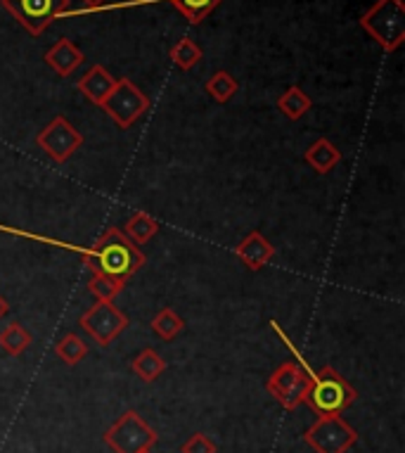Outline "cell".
Segmentation results:
<instances>
[{
  "label": "cell",
  "mask_w": 405,
  "mask_h": 453,
  "mask_svg": "<svg viewBox=\"0 0 405 453\" xmlns=\"http://www.w3.org/2000/svg\"><path fill=\"white\" fill-rule=\"evenodd\" d=\"M355 399H358V394L348 385V380L334 371L332 365H323L320 371L310 372V387L303 403L313 413H317V418H325L341 416L344 411L354 406Z\"/></svg>",
  "instance_id": "obj_2"
},
{
  "label": "cell",
  "mask_w": 405,
  "mask_h": 453,
  "mask_svg": "<svg viewBox=\"0 0 405 453\" xmlns=\"http://www.w3.org/2000/svg\"><path fill=\"white\" fill-rule=\"evenodd\" d=\"M72 252L81 254L86 266L93 271V273L110 275V278H117V280L126 282L131 275H135L145 266V254H142L141 247H135L131 240L126 238L121 228H107V231L97 238V242L88 250L76 245H62Z\"/></svg>",
  "instance_id": "obj_1"
},
{
  "label": "cell",
  "mask_w": 405,
  "mask_h": 453,
  "mask_svg": "<svg viewBox=\"0 0 405 453\" xmlns=\"http://www.w3.org/2000/svg\"><path fill=\"white\" fill-rule=\"evenodd\" d=\"M310 387V371L303 364L285 361L265 380V392L273 396L285 411H296L306 402Z\"/></svg>",
  "instance_id": "obj_4"
},
{
  "label": "cell",
  "mask_w": 405,
  "mask_h": 453,
  "mask_svg": "<svg viewBox=\"0 0 405 453\" xmlns=\"http://www.w3.org/2000/svg\"><path fill=\"white\" fill-rule=\"evenodd\" d=\"M204 88H207V93L211 96V100H216L218 104H225L237 96L240 83H237V79L230 74V72L218 69V72H214V74L209 76V81L204 83Z\"/></svg>",
  "instance_id": "obj_20"
},
{
  "label": "cell",
  "mask_w": 405,
  "mask_h": 453,
  "mask_svg": "<svg viewBox=\"0 0 405 453\" xmlns=\"http://www.w3.org/2000/svg\"><path fill=\"white\" fill-rule=\"evenodd\" d=\"M103 439L114 453H141L157 444V432L145 423L138 411H124L104 432Z\"/></svg>",
  "instance_id": "obj_5"
},
{
  "label": "cell",
  "mask_w": 405,
  "mask_h": 453,
  "mask_svg": "<svg viewBox=\"0 0 405 453\" xmlns=\"http://www.w3.org/2000/svg\"><path fill=\"white\" fill-rule=\"evenodd\" d=\"M141 453H152V451H149V449H145V451H141Z\"/></svg>",
  "instance_id": "obj_28"
},
{
  "label": "cell",
  "mask_w": 405,
  "mask_h": 453,
  "mask_svg": "<svg viewBox=\"0 0 405 453\" xmlns=\"http://www.w3.org/2000/svg\"><path fill=\"white\" fill-rule=\"evenodd\" d=\"M36 145L50 157L52 162L65 164L79 152L83 145V135L72 127V121L65 117H55L48 127L36 135Z\"/></svg>",
  "instance_id": "obj_10"
},
{
  "label": "cell",
  "mask_w": 405,
  "mask_h": 453,
  "mask_svg": "<svg viewBox=\"0 0 405 453\" xmlns=\"http://www.w3.org/2000/svg\"><path fill=\"white\" fill-rule=\"evenodd\" d=\"M55 354L66 365H76L88 357V344L83 342L76 333H66L65 337H59L57 342H55Z\"/></svg>",
  "instance_id": "obj_22"
},
{
  "label": "cell",
  "mask_w": 405,
  "mask_h": 453,
  "mask_svg": "<svg viewBox=\"0 0 405 453\" xmlns=\"http://www.w3.org/2000/svg\"><path fill=\"white\" fill-rule=\"evenodd\" d=\"M157 233H159V221L152 219L148 211H133L131 219L124 223V235L131 240L135 247L148 245Z\"/></svg>",
  "instance_id": "obj_15"
},
{
  "label": "cell",
  "mask_w": 405,
  "mask_h": 453,
  "mask_svg": "<svg viewBox=\"0 0 405 453\" xmlns=\"http://www.w3.org/2000/svg\"><path fill=\"white\" fill-rule=\"evenodd\" d=\"M83 60V52L69 38H57L43 55L45 65L55 69L59 76H72Z\"/></svg>",
  "instance_id": "obj_12"
},
{
  "label": "cell",
  "mask_w": 405,
  "mask_h": 453,
  "mask_svg": "<svg viewBox=\"0 0 405 453\" xmlns=\"http://www.w3.org/2000/svg\"><path fill=\"white\" fill-rule=\"evenodd\" d=\"M31 342H34V337L19 323H10L0 330V349L8 357H22L24 351L31 347Z\"/></svg>",
  "instance_id": "obj_19"
},
{
  "label": "cell",
  "mask_w": 405,
  "mask_h": 453,
  "mask_svg": "<svg viewBox=\"0 0 405 453\" xmlns=\"http://www.w3.org/2000/svg\"><path fill=\"white\" fill-rule=\"evenodd\" d=\"M303 162L309 164L313 172L325 176V173L334 172V169L340 166L341 152L340 148H337L334 142L327 141V138H317V141L303 152Z\"/></svg>",
  "instance_id": "obj_14"
},
{
  "label": "cell",
  "mask_w": 405,
  "mask_h": 453,
  "mask_svg": "<svg viewBox=\"0 0 405 453\" xmlns=\"http://www.w3.org/2000/svg\"><path fill=\"white\" fill-rule=\"evenodd\" d=\"M275 104H278V110H280L287 119L299 121L309 114L310 107H313V100H310V96H306V90H303L302 86H289V88L278 97V103Z\"/></svg>",
  "instance_id": "obj_16"
},
{
  "label": "cell",
  "mask_w": 405,
  "mask_h": 453,
  "mask_svg": "<svg viewBox=\"0 0 405 453\" xmlns=\"http://www.w3.org/2000/svg\"><path fill=\"white\" fill-rule=\"evenodd\" d=\"M169 3L192 24V27H197V24L204 22V19L221 5L223 0H169Z\"/></svg>",
  "instance_id": "obj_21"
},
{
  "label": "cell",
  "mask_w": 405,
  "mask_h": 453,
  "mask_svg": "<svg viewBox=\"0 0 405 453\" xmlns=\"http://www.w3.org/2000/svg\"><path fill=\"white\" fill-rule=\"evenodd\" d=\"M149 107H152L149 97L128 76L117 79L114 88L110 90V96L104 97L103 103V110L110 114V119L124 131L131 128L142 114H148Z\"/></svg>",
  "instance_id": "obj_6"
},
{
  "label": "cell",
  "mask_w": 405,
  "mask_h": 453,
  "mask_svg": "<svg viewBox=\"0 0 405 453\" xmlns=\"http://www.w3.org/2000/svg\"><path fill=\"white\" fill-rule=\"evenodd\" d=\"M180 453H218V446H216L204 432H195V434L180 446Z\"/></svg>",
  "instance_id": "obj_25"
},
{
  "label": "cell",
  "mask_w": 405,
  "mask_h": 453,
  "mask_svg": "<svg viewBox=\"0 0 405 453\" xmlns=\"http://www.w3.org/2000/svg\"><path fill=\"white\" fill-rule=\"evenodd\" d=\"M8 309H10L8 302H5V299L0 297V319H3V316H5V313H8Z\"/></svg>",
  "instance_id": "obj_27"
},
{
  "label": "cell",
  "mask_w": 405,
  "mask_h": 453,
  "mask_svg": "<svg viewBox=\"0 0 405 453\" xmlns=\"http://www.w3.org/2000/svg\"><path fill=\"white\" fill-rule=\"evenodd\" d=\"M79 326L96 340L97 347H110L126 327L131 326V319L114 302H96L88 311L79 319Z\"/></svg>",
  "instance_id": "obj_9"
},
{
  "label": "cell",
  "mask_w": 405,
  "mask_h": 453,
  "mask_svg": "<svg viewBox=\"0 0 405 453\" xmlns=\"http://www.w3.org/2000/svg\"><path fill=\"white\" fill-rule=\"evenodd\" d=\"M131 371L142 380V382H155L159 375L166 372V361L157 354L152 347L142 349L138 357L131 361Z\"/></svg>",
  "instance_id": "obj_17"
},
{
  "label": "cell",
  "mask_w": 405,
  "mask_h": 453,
  "mask_svg": "<svg viewBox=\"0 0 405 453\" xmlns=\"http://www.w3.org/2000/svg\"><path fill=\"white\" fill-rule=\"evenodd\" d=\"M235 254L249 271H261L275 259V247L264 233L251 231L240 240V245L235 247Z\"/></svg>",
  "instance_id": "obj_11"
},
{
  "label": "cell",
  "mask_w": 405,
  "mask_h": 453,
  "mask_svg": "<svg viewBox=\"0 0 405 453\" xmlns=\"http://www.w3.org/2000/svg\"><path fill=\"white\" fill-rule=\"evenodd\" d=\"M149 326H152V333H155L159 340H164V342H173L178 334L185 330V320L183 316H178L171 306H164V309L157 311V316L152 319Z\"/></svg>",
  "instance_id": "obj_18"
},
{
  "label": "cell",
  "mask_w": 405,
  "mask_h": 453,
  "mask_svg": "<svg viewBox=\"0 0 405 453\" xmlns=\"http://www.w3.org/2000/svg\"><path fill=\"white\" fill-rule=\"evenodd\" d=\"M361 29L386 52H394L405 41L403 0H377L361 17Z\"/></svg>",
  "instance_id": "obj_3"
},
{
  "label": "cell",
  "mask_w": 405,
  "mask_h": 453,
  "mask_svg": "<svg viewBox=\"0 0 405 453\" xmlns=\"http://www.w3.org/2000/svg\"><path fill=\"white\" fill-rule=\"evenodd\" d=\"M0 3L31 36H41L59 15H65L72 8V0H0Z\"/></svg>",
  "instance_id": "obj_8"
},
{
  "label": "cell",
  "mask_w": 405,
  "mask_h": 453,
  "mask_svg": "<svg viewBox=\"0 0 405 453\" xmlns=\"http://www.w3.org/2000/svg\"><path fill=\"white\" fill-rule=\"evenodd\" d=\"M303 441L316 453H347L358 441V432L341 416H325L303 432Z\"/></svg>",
  "instance_id": "obj_7"
},
{
  "label": "cell",
  "mask_w": 405,
  "mask_h": 453,
  "mask_svg": "<svg viewBox=\"0 0 405 453\" xmlns=\"http://www.w3.org/2000/svg\"><path fill=\"white\" fill-rule=\"evenodd\" d=\"M103 3H104V0H83V5H86V8H90V10L100 8Z\"/></svg>",
  "instance_id": "obj_26"
},
{
  "label": "cell",
  "mask_w": 405,
  "mask_h": 453,
  "mask_svg": "<svg viewBox=\"0 0 405 453\" xmlns=\"http://www.w3.org/2000/svg\"><path fill=\"white\" fill-rule=\"evenodd\" d=\"M114 83H117V79H114L103 65H93V67L79 79L76 88L81 90L83 97H88L90 103L97 104V107H103L104 97L110 96V90L114 88Z\"/></svg>",
  "instance_id": "obj_13"
},
{
  "label": "cell",
  "mask_w": 405,
  "mask_h": 453,
  "mask_svg": "<svg viewBox=\"0 0 405 453\" xmlns=\"http://www.w3.org/2000/svg\"><path fill=\"white\" fill-rule=\"evenodd\" d=\"M171 60L176 65L178 69H183V72H190L199 60H202V48H199L192 38H180L173 48H171Z\"/></svg>",
  "instance_id": "obj_23"
},
{
  "label": "cell",
  "mask_w": 405,
  "mask_h": 453,
  "mask_svg": "<svg viewBox=\"0 0 405 453\" xmlns=\"http://www.w3.org/2000/svg\"><path fill=\"white\" fill-rule=\"evenodd\" d=\"M126 282L117 280V278H110V275L93 273L88 280V292L97 302H114L118 292L124 290Z\"/></svg>",
  "instance_id": "obj_24"
}]
</instances>
